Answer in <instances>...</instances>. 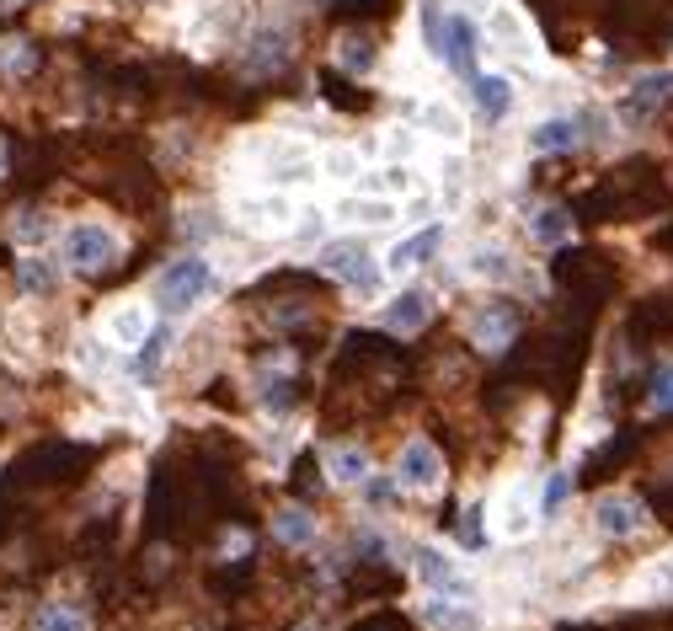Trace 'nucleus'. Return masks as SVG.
<instances>
[{
	"mask_svg": "<svg viewBox=\"0 0 673 631\" xmlns=\"http://www.w3.org/2000/svg\"><path fill=\"white\" fill-rule=\"evenodd\" d=\"M209 284H214V273L203 257H182V263H171L161 273V305H166V316H182V311H193V305L209 295Z\"/></svg>",
	"mask_w": 673,
	"mask_h": 631,
	"instance_id": "f257e3e1",
	"label": "nucleus"
},
{
	"mask_svg": "<svg viewBox=\"0 0 673 631\" xmlns=\"http://www.w3.org/2000/svg\"><path fill=\"white\" fill-rule=\"evenodd\" d=\"M316 268L332 273V279H342V284H353V289H374V284H380V273H385L369 257L364 241H326L321 257H316Z\"/></svg>",
	"mask_w": 673,
	"mask_h": 631,
	"instance_id": "f03ea898",
	"label": "nucleus"
},
{
	"mask_svg": "<svg viewBox=\"0 0 673 631\" xmlns=\"http://www.w3.org/2000/svg\"><path fill=\"white\" fill-rule=\"evenodd\" d=\"M65 257H70V268L97 273V268H107L118 257V236L107 225H75L65 236Z\"/></svg>",
	"mask_w": 673,
	"mask_h": 631,
	"instance_id": "7ed1b4c3",
	"label": "nucleus"
},
{
	"mask_svg": "<svg viewBox=\"0 0 673 631\" xmlns=\"http://www.w3.org/2000/svg\"><path fill=\"white\" fill-rule=\"evenodd\" d=\"M396 482H401L406 492H438V487H444V460H438V450H433L428 439H412V444L401 450Z\"/></svg>",
	"mask_w": 673,
	"mask_h": 631,
	"instance_id": "20e7f679",
	"label": "nucleus"
},
{
	"mask_svg": "<svg viewBox=\"0 0 673 631\" xmlns=\"http://www.w3.org/2000/svg\"><path fill=\"white\" fill-rule=\"evenodd\" d=\"M641 525H647V509H641L636 498H625V492H604V498L593 503V530L599 535L625 541V535H636Z\"/></svg>",
	"mask_w": 673,
	"mask_h": 631,
	"instance_id": "39448f33",
	"label": "nucleus"
},
{
	"mask_svg": "<svg viewBox=\"0 0 673 631\" xmlns=\"http://www.w3.org/2000/svg\"><path fill=\"white\" fill-rule=\"evenodd\" d=\"M241 225L252 230V236H284V230H294V204L284 193L246 198V204H241Z\"/></svg>",
	"mask_w": 673,
	"mask_h": 631,
	"instance_id": "423d86ee",
	"label": "nucleus"
},
{
	"mask_svg": "<svg viewBox=\"0 0 673 631\" xmlns=\"http://www.w3.org/2000/svg\"><path fill=\"white\" fill-rule=\"evenodd\" d=\"M433 316V295L428 289H401L396 300L380 311V327H390V332H422V321Z\"/></svg>",
	"mask_w": 673,
	"mask_h": 631,
	"instance_id": "0eeeda50",
	"label": "nucleus"
},
{
	"mask_svg": "<svg viewBox=\"0 0 673 631\" xmlns=\"http://www.w3.org/2000/svg\"><path fill=\"white\" fill-rule=\"evenodd\" d=\"M438 241H444V225H428V230H417V236H406L390 246V257H385V273H412L417 263H428V257L438 252Z\"/></svg>",
	"mask_w": 673,
	"mask_h": 631,
	"instance_id": "6e6552de",
	"label": "nucleus"
},
{
	"mask_svg": "<svg viewBox=\"0 0 673 631\" xmlns=\"http://www.w3.org/2000/svg\"><path fill=\"white\" fill-rule=\"evenodd\" d=\"M497 535L503 541H524L529 530H535V514H529V487L513 482V492H503V503H497Z\"/></svg>",
	"mask_w": 673,
	"mask_h": 631,
	"instance_id": "1a4fd4ad",
	"label": "nucleus"
},
{
	"mask_svg": "<svg viewBox=\"0 0 673 631\" xmlns=\"http://www.w3.org/2000/svg\"><path fill=\"white\" fill-rule=\"evenodd\" d=\"M519 332V311H513L508 300H497V305H487V311H481L476 321H471V337L481 348H503L508 337Z\"/></svg>",
	"mask_w": 673,
	"mask_h": 631,
	"instance_id": "9d476101",
	"label": "nucleus"
},
{
	"mask_svg": "<svg viewBox=\"0 0 673 631\" xmlns=\"http://www.w3.org/2000/svg\"><path fill=\"white\" fill-rule=\"evenodd\" d=\"M444 59L455 65L460 75H471L476 81V27H471V17H449V27H444Z\"/></svg>",
	"mask_w": 673,
	"mask_h": 631,
	"instance_id": "9b49d317",
	"label": "nucleus"
},
{
	"mask_svg": "<svg viewBox=\"0 0 673 631\" xmlns=\"http://www.w3.org/2000/svg\"><path fill=\"white\" fill-rule=\"evenodd\" d=\"M417 578L428 583V589H438V594H460L465 589L460 573H455V562H449L438 546H417Z\"/></svg>",
	"mask_w": 673,
	"mask_h": 631,
	"instance_id": "f8f14e48",
	"label": "nucleus"
},
{
	"mask_svg": "<svg viewBox=\"0 0 673 631\" xmlns=\"http://www.w3.org/2000/svg\"><path fill=\"white\" fill-rule=\"evenodd\" d=\"M471 97L481 107V118H508V107H513V81L508 75H476L471 81Z\"/></svg>",
	"mask_w": 673,
	"mask_h": 631,
	"instance_id": "ddd939ff",
	"label": "nucleus"
},
{
	"mask_svg": "<svg viewBox=\"0 0 673 631\" xmlns=\"http://www.w3.org/2000/svg\"><path fill=\"white\" fill-rule=\"evenodd\" d=\"M487 27H492V38H497V49H513V54H524V59L535 54V38H529V27L513 17V11L497 6L492 17H487Z\"/></svg>",
	"mask_w": 673,
	"mask_h": 631,
	"instance_id": "4468645a",
	"label": "nucleus"
},
{
	"mask_svg": "<svg viewBox=\"0 0 673 631\" xmlns=\"http://www.w3.org/2000/svg\"><path fill=\"white\" fill-rule=\"evenodd\" d=\"M396 214L401 209L390 198H342L337 204V220H353V225H390Z\"/></svg>",
	"mask_w": 673,
	"mask_h": 631,
	"instance_id": "2eb2a0df",
	"label": "nucleus"
},
{
	"mask_svg": "<svg viewBox=\"0 0 673 631\" xmlns=\"http://www.w3.org/2000/svg\"><path fill=\"white\" fill-rule=\"evenodd\" d=\"M422 621L433 631H481V615L465 610V605H449V599H433V605H422Z\"/></svg>",
	"mask_w": 673,
	"mask_h": 631,
	"instance_id": "dca6fc26",
	"label": "nucleus"
},
{
	"mask_svg": "<svg viewBox=\"0 0 673 631\" xmlns=\"http://www.w3.org/2000/svg\"><path fill=\"white\" fill-rule=\"evenodd\" d=\"M465 273H471V279H487V284H503L513 273V257L503 246H476V252L465 257Z\"/></svg>",
	"mask_w": 673,
	"mask_h": 631,
	"instance_id": "f3484780",
	"label": "nucleus"
},
{
	"mask_svg": "<svg viewBox=\"0 0 673 631\" xmlns=\"http://www.w3.org/2000/svg\"><path fill=\"white\" fill-rule=\"evenodd\" d=\"M535 241L540 246H567L572 241V214L561 209V204H545V209H535Z\"/></svg>",
	"mask_w": 673,
	"mask_h": 631,
	"instance_id": "a211bd4d",
	"label": "nucleus"
},
{
	"mask_svg": "<svg viewBox=\"0 0 673 631\" xmlns=\"http://www.w3.org/2000/svg\"><path fill=\"white\" fill-rule=\"evenodd\" d=\"M107 327H113V337H118L123 348L150 343V311H145V305H123V311H113V321H107Z\"/></svg>",
	"mask_w": 673,
	"mask_h": 631,
	"instance_id": "6ab92c4d",
	"label": "nucleus"
},
{
	"mask_svg": "<svg viewBox=\"0 0 673 631\" xmlns=\"http://www.w3.org/2000/svg\"><path fill=\"white\" fill-rule=\"evenodd\" d=\"M663 97H673V70H663V75H641V81H636V97H631V107H625V113H631V118H647Z\"/></svg>",
	"mask_w": 673,
	"mask_h": 631,
	"instance_id": "aec40b11",
	"label": "nucleus"
},
{
	"mask_svg": "<svg viewBox=\"0 0 673 631\" xmlns=\"http://www.w3.org/2000/svg\"><path fill=\"white\" fill-rule=\"evenodd\" d=\"M326 476H332L337 487H358L369 476V455L364 450H332L326 455Z\"/></svg>",
	"mask_w": 673,
	"mask_h": 631,
	"instance_id": "412c9836",
	"label": "nucleus"
},
{
	"mask_svg": "<svg viewBox=\"0 0 673 631\" xmlns=\"http://www.w3.org/2000/svg\"><path fill=\"white\" fill-rule=\"evenodd\" d=\"M273 535L284 546H310V541H316V519H310L305 509H284L273 519Z\"/></svg>",
	"mask_w": 673,
	"mask_h": 631,
	"instance_id": "4be33fe9",
	"label": "nucleus"
},
{
	"mask_svg": "<svg viewBox=\"0 0 673 631\" xmlns=\"http://www.w3.org/2000/svg\"><path fill=\"white\" fill-rule=\"evenodd\" d=\"M577 145V123L572 118H545L535 129V150H545V156H561V150Z\"/></svg>",
	"mask_w": 673,
	"mask_h": 631,
	"instance_id": "5701e85b",
	"label": "nucleus"
},
{
	"mask_svg": "<svg viewBox=\"0 0 673 631\" xmlns=\"http://www.w3.org/2000/svg\"><path fill=\"white\" fill-rule=\"evenodd\" d=\"M422 129L438 134V140H460L465 123H460V113L449 102H422Z\"/></svg>",
	"mask_w": 673,
	"mask_h": 631,
	"instance_id": "b1692460",
	"label": "nucleus"
},
{
	"mask_svg": "<svg viewBox=\"0 0 673 631\" xmlns=\"http://www.w3.org/2000/svg\"><path fill=\"white\" fill-rule=\"evenodd\" d=\"M33 631H86V615L70 610V605H43L38 621H33Z\"/></svg>",
	"mask_w": 673,
	"mask_h": 631,
	"instance_id": "393cba45",
	"label": "nucleus"
},
{
	"mask_svg": "<svg viewBox=\"0 0 673 631\" xmlns=\"http://www.w3.org/2000/svg\"><path fill=\"white\" fill-rule=\"evenodd\" d=\"M17 279H22V289H27V295H43V289H54V268L43 263V257H22Z\"/></svg>",
	"mask_w": 673,
	"mask_h": 631,
	"instance_id": "a878e982",
	"label": "nucleus"
},
{
	"mask_svg": "<svg viewBox=\"0 0 673 631\" xmlns=\"http://www.w3.org/2000/svg\"><path fill=\"white\" fill-rule=\"evenodd\" d=\"M567 498H572V471H551V482L540 492V514H561Z\"/></svg>",
	"mask_w": 673,
	"mask_h": 631,
	"instance_id": "bb28decb",
	"label": "nucleus"
},
{
	"mask_svg": "<svg viewBox=\"0 0 673 631\" xmlns=\"http://www.w3.org/2000/svg\"><path fill=\"white\" fill-rule=\"evenodd\" d=\"M284 33H257V49H252V70H273L284 59Z\"/></svg>",
	"mask_w": 673,
	"mask_h": 631,
	"instance_id": "cd10ccee",
	"label": "nucleus"
},
{
	"mask_svg": "<svg viewBox=\"0 0 673 631\" xmlns=\"http://www.w3.org/2000/svg\"><path fill=\"white\" fill-rule=\"evenodd\" d=\"M652 412H673V364H663L652 380Z\"/></svg>",
	"mask_w": 673,
	"mask_h": 631,
	"instance_id": "c85d7f7f",
	"label": "nucleus"
},
{
	"mask_svg": "<svg viewBox=\"0 0 673 631\" xmlns=\"http://www.w3.org/2000/svg\"><path fill=\"white\" fill-rule=\"evenodd\" d=\"M369 38H342V65H348V70H364L369 65Z\"/></svg>",
	"mask_w": 673,
	"mask_h": 631,
	"instance_id": "c756f323",
	"label": "nucleus"
},
{
	"mask_svg": "<svg viewBox=\"0 0 673 631\" xmlns=\"http://www.w3.org/2000/svg\"><path fill=\"white\" fill-rule=\"evenodd\" d=\"M353 172H358L353 150H332V156H326V177H353Z\"/></svg>",
	"mask_w": 673,
	"mask_h": 631,
	"instance_id": "7c9ffc66",
	"label": "nucleus"
},
{
	"mask_svg": "<svg viewBox=\"0 0 673 631\" xmlns=\"http://www.w3.org/2000/svg\"><path fill=\"white\" fill-rule=\"evenodd\" d=\"M396 487H401V482H390V476H364L369 503H390V498H396Z\"/></svg>",
	"mask_w": 673,
	"mask_h": 631,
	"instance_id": "2f4dec72",
	"label": "nucleus"
},
{
	"mask_svg": "<svg viewBox=\"0 0 673 631\" xmlns=\"http://www.w3.org/2000/svg\"><path fill=\"white\" fill-rule=\"evenodd\" d=\"M33 59H38L33 43H17V49L6 54V70H11V75H27V70H33Z\"/></svg>",
	"mask_w": 673,
	"mask_h": 631,
	"instance_id": "473e14b6",
	"label": "nucleus"
},
{
	"mask_svg": "<svg viewBox=\"0 0 673 631\" xmlns=\"http://www.w3.org/2000/svg\"><path fill=\"white\" fill-rule=\"evenodd\" d=\"M43 230V220H33V209H22V220H17V236L27 241V236H38Z\"/></svg>",
	"mask_w": 673,
	"mask_h": 631,
	"instance_id": "72a5a7b5",
	"label": "nucleus"
},
{
	"mask_svg": "<svg viewBox=\"0 0 673 631\" xmlns=\"http://www.w3.org/2000/svg\"><path fill=\"white\" fill-rule=\"evenodd\" d=\"M492 11H497L492 0H465V17H492Z\"/></svg>",
	"mask_w": 673,
	"mask_h": 631,
	"instance_id": "f704fd0d",
	"label": "nucleus"
},
{
	"mask_svg": "<svg viewBox=\"0 0 673 631\" xmlns=\"http://www.w3.org/2000/svg\"><path fill=\"white\" fill-rule=\"evenodd\" d=\"M0 177H6V145H0Z\"/></svg>",
	"mask_w": 673,
	"mask_h": 631,
	"instance_id": "c9c22d12",
	"label": "nucleus"
}]
</instances>
